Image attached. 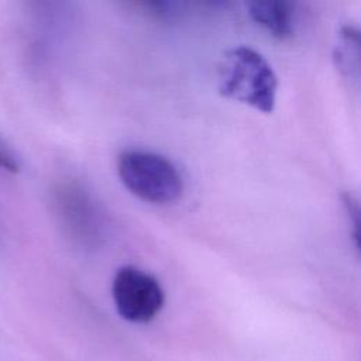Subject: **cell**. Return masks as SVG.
I'll list each match as a JSON object with an SVG mask.
<instances>
[{"label":"cell","instance_id":"6da1fadb","mask_svg":"<svg viewBox=\"0 0 361 361\" xmlns=\"http://www.w3.org/2000/svg\"><path fill=\"white\" fill-rule=\"evenodd\" d=\"M217 89L221 96L268 114L275 109L278 79L259 52L241 45L230 48L221 56Z\"/></svg>","mask_w":361,"mask_h":361},{"label":"cell","instance_id":"7a4b0ae2","mask_svg":"<svg viewBox=\"0 0 361 361\" xmlns=\"http://www.w3.org/2000/svg\"><path fill=\"white\" fill-rule=\"evenodd\" d=\"M117 173L128 192L148 203H172L183 192V180L173 162L152 151H123L117 158Z\"/></svg>","mask_w":361,"mask_h":361},{"label":"cell","instance_id":"3957f363","mask_svg":"<svg viewBox=\"0 0 361 361\" xmlns=\"http://www.w3.org/2000/svg\"><path fill=\"white\" fill-rule=\"evenodd\" d=\"M111 296L118 314L131 323L152 320L165 302V293L158 279L133 265L116 271Z\"/></svg>","mask_w":361,"mask_h":361},{"label":"cell","instance_id":"277c9868","mask_svg":"<svg viewBox=\"0 0 361 361\" xmlns=\"http://www.w3.org/2000/svg\"><path fill=\"white\" fill-rule=\"evenodd\" d=\"M255 24L276 39H289L295 32V6L289 1L259 0L247 4Z\"/></svg>","mask_w":361,"mask_h":361},{"label":"cell","instance_id":"5b68a950","mask_svg":"<svg viewBox=\"0 0 361 361\" xmlns=\"http://www.w3.org/2000/svg\"><path fill=\"white\" fill-rule=\"evenodd\" d=\"M334 61L340 73L348 80L358 82L360 73V32L353 25H345L338 34Z\"/></svg>","mask_w":361,"mask_h":361},{"label":"cell","instance_id":"8992f818","mask_svg":"<svg viewBox=\"0 0 361 361\" xmlns=\"http://www.w3.org/2000/svg\"><path fill=\"white\" fill-rule=\"evenodd\" d=\"M343 203L345 206V210H347L348 216L351 217V223H353V227H354L353 235H354V240H355V247H358V230H360V226H358L360 224L358 203L351 195H344L343 196Z\"/></svg>","mask_w":361,"mask_h":361},{"label":"cell","instance_id":"52a82bcc","mask_svg":"<svg viewBox=\"0 0 361 361\" xmlns=\"http://www.w3.org/2000/svg\"><path fill=\"white\" fill-rule=\"evenodd\" d=\"M0 168L13 173L20 171V165L16 157L1 142H0Z\"/></svg>","mask_w":361,"mask_h":361}]
</instances>
